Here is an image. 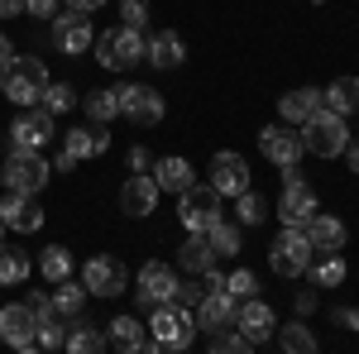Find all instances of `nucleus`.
<instances>
[{"mask_svg": "<svg viewBox=\"0 0 359 354\" xmlns=\"http://www.w3.org/2000/svg\"><path fill=\"white\" fill-rule=\"evenodd\" d=\"M206 240H211V249L221 254V259H235L240 249H245V240H240V225H230L225 216L211 220V230H206Z\"/></svg>", "mask_w": 359, "mask_h": 354, "instance_id": "29", "label": "nucleus"}, {"mask_svg": "<svg viewBox=\"0 0 359 354\" xmlns=\"http://www.w3.org/2000/svg\"><path fill=\"white\" fill-rule=\"evenodd\" d=\"M316 216V191L306 187V182H292V187H283V196H278V220L283 225H302Z\"/></svg>", "mask_w": 359, "mask_h": 354, "instance_id": "19", "label": "nucleus"}, {"mask_svg": "<svg viewBox=\"0 0 359 354\" xmlns=\"http://www.w3.org/2000/svg\"><path fill=\"white\" fill-rule=\"evenodd\" d=\"M62 5H67V10H82V15H91V10H101L106 0H62Z\"/></svg>", "mask_w": 359, "mask_h": 354, "instance_id": "49", "label": "nucleus"}, {"mask_svg": "<svg viewBox=\"0 0 359 354\" xmlns=\"http://www.w3.org/2000/svg\"><path fill=\"white\" fill-rule=\"evenodd\" d=\"M130 168H149V149H130Z\"/></svg>", "mask_w": 359, "mask_h": 354, "instance_id": "51", "label": "nucleus"}, {"mask_svg": "<svg viewBox=\"0 0 359 354\" xmlns=\"http://www.w3.org/2000/svg\"><path fill=\"white\" fill-rule=\"evenodd\" d=\"M235 216H240V225H264V216H269V201L264 196H254V191H240L235 196Z\"/></svg>", "mask_w": 359, "mask_h": 354, "instance_id": "36", "label": "nucleus"}, {"mask_svg": "<svg viewBox=\"0 0 359 354\" xmlns=\"http://www.w3.org/2000/svg\"><path fill=\"white\" fill-rule=\"evenodd\" d=\"M115 91H120V120H130L139 130H154L168 115L163 96H158L154 86H115Z\"/></svg>", "mask_w": 359, "mask_h": 354, "instance_id": "9", "label": "nucleus"}, {"mask_svg": "<svg viewBox=\"0 0 359 354\" xmlns=\"http://www.w3.org/2000/svg\"><path fill=\"white\" fill-rule=\"evenodd\" d=\"M182 57H187V48H182V39L172 34V29H158L154 39H144V62H154V67H182Z\"/></svg>", "mask_w": 359, "mask_h": 354, "instance_id": "22", "label": "nucleus"}, {"mask_svg": "<svg viewBox=\"0 0 359 354\" xmlns=\"http://www.w3.org/2000/svg\"><path fill=\"white\" fill-rule=\"evenodd\" d=\"M311 5H326V0H311Z\"/></svg>", "mask_w": 359, "mask_h": 354, "instance_id": "54", "label": "nucleus"}, {"mask_svg": "<svg viewBox=\"0 0 359 354\" xmlns=\"http://www.w3.org/2000/svg\"><path fill=\"white\" fill-rule=\"evenodd\" d=\"M0 340H5L10 350H20V354L39 350V316L29 311V301H10V306H0Z\"/></svg>", "mask_w": 359, "mask_h": 354, "instance_id": "8", "label": "nucleus"}, {"mask_svg": "<svg viewBox=\"0 0 359 354\" xmlns=\"http://www.w3.org/2000/svg\"><path fill=\"white\" fill-rule=\"evenodd\" d=\"M39 273H43V282H62V278H72V254L62 245H48L39 254Z\"/></svg>", "mask_w": 359, "mask_h": 354, "instance_id": "32", "label": "nucleus"}, {"mask_svg": "<svg viewBox=\"0 0 359 354\" xmlns=\"http://www.w3.org/2000/svg\"><path fill=\"white\" fill-rule=\"evenodd\" d=\"M15 15H25V0H0V20H15Z\"/></svg>", "mask_w": 359, "mask_h": 354, "instance_id": "47", "label": "nucleus"}, {"mask_svg": "<svg viewBox=\"0 0 359 354\" xmlns=\"http://www.w3.org/2000/svg\"><path fill=\"white\" fill-rule=\"evenodd\" d=\"M0 220L20 235H34V230H43V206L34 201V191H10L0 201Z\"/></svg>", "mask_w": 359, "mask_h": 354, "instance_id": "15", "label": "nucleus"}, {"mask_svg": "<svg viewBox=\"0 0 359 354\" xmlns=\"http://www.w3.org/2000/svg\"><path fill=\"white\" fill-rule=\"evenodd\" d=\"M39 106L48 110V115H62V110H72V106H77V86L48 82V86H43V96H39Z\"/></svg>", "mask_w": 359, "mask_h": 354, "instance_id": "35", "label": "nucleus"}, {"mask_svg": "<svg viewBox=\"0 0 359 354\" xmlns=\"http://www.w3.org/2000/svg\"><path fill=\"white\" fill-rule=\"evenodd\" d=\"M29 311H34L39 321H48V316H57V311H53V297H48V292H29Z\"/></svg>", "mask_w": 359, "mask_h": 354, "instance_id": "43", "label": "nucleus"}, {"mask_svg": "<svg viewBox=\"0 0 359 354\" xmlns=\"http://www.w3.org/2000/svg\"><path fill=\"white\" fill-rule=\"evenodd\" d=\"M316 110H321V91H316V86H297V91H287V96L278 101V115H283L287 125H302Z\"/></svg>", "mask_w": 359, "mask_h": 354, "instance_id": "23", "label": "nucleus"}, {"mask_svg": "<svg viewBox=\"0 0 359 354\" xmlns=\"http://www.w3.org/2000/svg\"><path fill=\"white\" fill-rule=\"evenodd\" d=\"M345 144H350L345 115H335V110L321 106L311 120H302V149H306V154H316V158H340Z\"/></svg>", "mask_w": 359, "mask_h": 354, "instance_id": "2", "label": "nucleus"}, {"mask_svg": "<svg viewBox=\"0 0 359 354\" xmlns=\"http://www.w3.org/2000/svg\"><path fill=\"white\" fill-rule=\"evenodd\" d=\"M106 345H111V350H120V354H139L149 340H144V326H139L135 316H115L111 330H106Z\"/></svg>", "mask_w": 359, "mask_h": 354, "instance_id": "27", "label": "nucleus"}, {"mask_svg": "<svg viewBox=\"0 0 359 354\" xmlns=\"http://www.w3.org/2000/svg\"><path fill=\"white\" fill-rule=\"evenodd\" d=\"M0 62H5V67H15V43H10L5 34H0Z\"/></svg>", "mask_w": 359, "mask_h": 354, "instance_id": "50", "label": "nucleus"}, {"mask_svg": "<svg viewBox=\"0 0 359 354\" xmlns=\"http://www.w3.org/2000/svg\"><path fill=\"white\" fill-rule=\"evenodd\" d=\"M206 297V287L201 282H182L177 278V287H172V306H187V311H196V301Z\"/></svg>", "mask_w": 359, "mask_h": 354, "instance_id": "40", "label": "nucleus"}, {"mask_svg": "<svg viewBox=\"0 0 359 354\" xmlns=\"http://www.w3.org/2000/svg\"><path fill=\"white\" fill-rule=\"evenodd\" d=\"M335 321H340V326H350V330H359V306H345V311H335Z\"/></svg>", "mask_w": 359, "mask_h": 354, "instance_id": "46", "label": "nucleus"}, {"mask_svg": "<svg viewBox=\"0 0 359 354\" xmlns=\"http://www.w3.org/2000/svg\"><path fill=\"white\" fill-rule=\"evenodd\" d=\"M278 350H287V354H311V350H316V335L306 330V321H287V326L278 330Z\"/></svg>", "mask_w": 359, "mask_h": 354, "instance_id": "33", "label": "nucleus"}, {"mask_svg": "<svg viewBox=\"0 0 359 354\" xmlns=\"http://www.w3.org/2000/svg\"><path fill=\"white\" fill-rule=\"evenodd\" d=\"M5 77H10V67H5V62H0V82H5Z\"/></svg>", "mask_w": 359, "mask_h": 354, "instance_id": "53", "label": "nucleus"}, {"mask_svg": "<svg viewBox=\"0 0 359 354\" xmlns=\"http://www.w3.org/2000/svg\"><path fill=\"white\" fill-rule=\"evenodd\" d=\"M216 259H221V254L211 249L206 235H187V240L177 245V264L192 273V278H196V273H206V268H216Z\"/></svg>", "mask_w": 359, "mask_h": 354, "instance_id": "25", "label": "nucleus"}, {"mask_svg": "<svg viewBox=\"0 0 359 354\" xmlns=\"http://www.w3.org/2000/svg\"><path fill=\"white\" fill-rule=\"evenodd\" d=\"M154 182H158V191H187L196 177H192V163L172 154V158H158L154 163Z\"/></svg>", "mask_w": 359, "mask_h": 354, "instance_id": "26", "label": "nucleus"}, {"mask_svg": "<svg viewBox=\"0 0 359 354\" xmlns=\"http://www.w3.org/2000/svg\"><path fill=\"white\" fill-rule=\"evenodd\" d=\"M62 340H67L62 335V321H53V316L39 321V350H62Z\"/></svg>", "mask_w": 359, "mask_h": 354, "instance_id": "42", "label": "nucleus"}, {"mask_svg": "<svg viewBox=\"0 0 359 354\" xmlns=\"http://www.w3.org/2000/svg\"><path fill=\"white\" fill-rule=\"evenodd\" d=\"M154 206H158V182L144 177V172H135V177L120 187V211H125V216H154Z\"/></svg>", "mask_w": 359, "mask_h": 354, "instance_id": "20", "label": "nucleus"}, {"mask_svg": "<svg viewBox=\"0 0 359 354\" xmlns=\"http://www.w3.org/2000/svg\"><path fill=\"white\" fill-rule=\"evenodd\" d=\"M96 62L111 67V72H130L135 62H144V34L130 29V25L101 34V39H96Z\"/></svg>", "mask_w": 359, "mask_h": 354, "instance_id": "6", "label": "nucleus"}, {"mask_svg": "<svg viewBox=\"0 0 359 354\" xmlns=\"http://www.w3.org/2000/svg\"><path fill=\"white\" fill-rule=\"evenodd\" d=\"M149 311H154V340H149L144 350H163V354L192 350V340H196V316L187 311V306L158 301V306H149Z\"/></svg>", "mask_w": 359, "mask_h": 354, "instance_id": "1", "label": "nucleus"}, {"mask_svg": "<svg viewBox=\"0 0 359 354\" xmlns=\"http://www.w3.org/2000/svg\"><path fill=\"white\" fill-rule=\"evenodd\" d=\"M259 149H264V158L278 168H292L302 163V130H292V125H269V130H259Z\"/></svg>", "mask_w": 359, "mask_h": 354, "instance_id": "12", "label": "nucleus"}, {"mask_svg": "<svg viewBox=\"0 0 359 354\" xmlns=\"http://www.w3.org/2000/svg\"><path fill=\"white\" fill-rule=\"evenodd\" d=\"M25 15H39V20H53L57 0H25Z\"/></svg>", "mask_w": 359, "mask_h": 354, "instance_id": "44", "label": "nucleus"}, {"mask_svg": "<svg viewBox=\"0 0 359 354\" xmlns=\"http://www.w3.org/2000/svg\"><path fill=\"white\" fill-rule=\"evenodd\" d=\"M172 287H177V273L168 268V264H158V259H149L144 268H139L135 278V292L144 306H158V301H172Z\"/></svg>", "mask_w": 359, "mask_h": 354, "instance_id": "14", "label": "nucleus"}, {"mask_svg": "<svg viewBox=\"0 0 359 354\" xmlns=\"http://www.w3.org/2000/svg\"><path fill=\"white\" fill-rule=\"evenodd\" d=\"M306 240H311L316 254H340V249H345V220L316 211V216L306 220Z\"/></svg>", "mask_w": 359, "mask_h": 354, "instance_id": "21", "label": "nucleus"}, {"mask_svg": "<svg viewBox=\"0 0 359 354\" xmlns=\"http://www.w3.org/2000/svg\"><path fill=\"white\" fill-rule=\"evenodd\" d=\"M221 191L211 187V182H206V187H187V191H177V220H182V230H187V235H206V230H211V220L221 216Z\"/></svg>", "mask_w": 359, "mask_h": 354, "instance_id": "5", "label": "nucleus"}, {"mask_svg": "<svg viewBox=\"0 0 359 354\" xmlns=\"http://www.w3.org/2000/svg\"><path fill=\"white\" fill-rule=\"evenodd\" d=\"M53 139V115L43 106H25V115L10 125V149H43Z\"/></svg>", "mask_w": 359, "mask_h": 354, "instance_id": "13", "label": "nucleus"}, {"mask_svg": "<svg viewBox=\"0 0 359 354\" xmlns=\"http://www.w3.org/2000/svg\"><path fill=\"white\" fill-rule=\"evenodd\" d=\"M316 311V292H297V316H311Z\"/></svg>", "mask_w": 359, "mask_h": 354, "instance_id": "48", "label": "nucleus"}, {"mask_svg": "<svg viewBox=\"0 0 359 354\" xmlns=\"http://www.w3.org/2000/svg\"><path fill=\"white\" fill-rule=\"evenodd\" d=\"M211 187L235 201V196L249 187V163L240 158V154H225V149H221V154L211 158Z\"/></svg>", "mask_w": 359, "mask_h": 354, "instance_id": "17", "label": "nucleus"}, {"mask_svg": "<svg viewBox=\"0 0 359 354\" xmlns=\"http://www.w3.org/2000/svg\"><path fill=\"white\" fill-rule=\"evenodd\" d=\"M82 110L91 115V125H106V120L120 115V91H115V86H106V91H86Z\"/></svg>", "mask_w": 359, "mask_h": 354, "instance_id": "30", "label": "nucleus"}, {"mask_svg": "<svg viewBox=\"0 0 359 354\" xmlns=\"http://www.w3.org/2000/svg\"><path fill=\"white\" fill-rule=\"evenodd\" d=\"M86 292L77 278H62V282H53V311L62 316V321H82V311H86Z\"/></svg>", "mask_w": 359, "mask_h": 354, "instance_id": "24", "label": "nucleus"}, {"mask_svg": "<svg viewBox=\"0 0 359 354\" xmlns=\"http://www.w3.org/2000/svg\"><path fill=\"white\" fill-rule=\"evenodd\" d=\"M321 106L335 110V115H350V110H359V77H335V82L321 91Z\"/></svg>", "mask_w": 359, "mask_h": 354, "instance_id": "28", "label": "nucleus"}, {"mask_svg": "<svg viewBox=\"0 0 359 354\" xmlns=\"http://www.w3.org/2000/svg\"><path fill=\"white\" fill-rule=\"evenodd\" d=\"M235 311H240V301L230 297L225 287H206V297L196 301V330H225V326H235Z\"/></svg>", "mask_w": 359, "mask_h": 354, "instance_id": "16", "label": "nucleus"}, {"mask_svg": "<svg viewBox=\"0 0 359 354\" xmlns=\"http://www.w3.org/2000/svg\"><path fill=\"white\" fill-rule=\"evenodd\" d=\"M29 254L25 249H10V245H0V287H15V282H25L29 278Z\"/></svg>", "mask_w": 359, "mask_h": 354, "instance_id": "31", "label": "nucleus"}, {"mask_svg": "<svg viewBox=\"0 0 359 354\" xmlns=\"http://www.w3.org/2000/svg\"><path fill=\"white\" fill-rule=\"evenodd\" d=\"M120 20L130 29H144L149 25V0H120Z\"/></svg>", "mask_w": 359, "mask_h": 354, "instance_id": "41", "label": "nucleus"}, {"mask_svg": "<svg viewBox=\"0 0 359 354\" xmlns=\"http://www.w3.org/2000/svg\"><path fill=\"white\" fill-rule=\"evenodd\" d=\"M53 43H57V53H67V57L86 53V48L96 43V29H91V15H82V10H67V15H53Z\"/></svg>", "mask_w": 359, "mask_h": 354, "instance_id": "11", "label": "nucleus"}, {"mask_svg": "<svg viewBox=\"0 0 359 354\" xmlns=\"http://www.w3.org/2000/svg\"><path fill=\"white\" fill-rule=\"evenodd\" d=\"M82 287L91 297H120V292L130 287V273H125L120 259L96 254V259H86V268H82Z\"/></svg>", "mask_w": 359, "mask_h": 354, "instance_id": "10", "label": "nucleus"}, {"mask_svg": "<svg viewBox=\"0 0 359 354\" xmlns=\"http://www.w3.org/2000/svg\"><path fill=\"white\" fill-rule=\"evenodd\" d=\"M235 326L245 330V340L254 345V350L269 345V335H273V311H269V301L245 297V301H240V311H235Z\"/></svg>", "mask_w": 359, "mask_h": 354, "instance_id": "18", "label": "nucleus"}, {"mask_svg": "<svg viewBox=\"0 0 359 354\" xmlns=\"http://www.w3.org/2000/svg\"><path fill=\"white\" fill-rule=\"evenodd\" d=\"M5 230H10V225H5V220H0V245H5Z\"/></svg>", "mask_w": 359, "mask_h": 354, "instance_id": "52", "label": "nucleus"}, {"mask_svg": "<svg viewBox=\"0 0 359 354\" xmlns=\"http://www.w3.org/2000/svg\"><path fill=\"white\" fill-rule=\"evenodd\" d=\"M254 345L245 340V330L240 326H225V330H216L211 335V354H249Z\"/></svg>", "mask_w": 359, "mask_h": 354, "instance_id": "37", "label": "nucleus"}, {"mask_svg": "<svg viewBox=\"0 0 359 354\" xmlns=\"http://www.w3.org/2000/svg\"><path fill=\"white\" fill-rule=\"evenodd\" d=\"M221 287H225V292H230L235 301H245V297H254V292H259V278H254L249 268H235V273H230V278L221 282Z\"/></svg>", "mask_w": 359, "mask_h": 354, "instance_id": "39", "label": "nucleus"}, {"mask_svg": "<svg viewBox=\"0 0 359 354\" xmlns=\"http://www.w3.org/2000/svg\"><path fill=\"white\" fill-rule=\"evenodd\" d=\"M311 282H316V287H340V282H345V259H340V254H326V264L311 268Z\"/></svg>", "mask_w": 359, "mask_h": 354, "instance_id": "38", "label": "nucleus"}, {"mask_svg": "<svg viewBox=\"0 0 359 354\" xmlns=\"http://www.w3.org/2000/svg\"><path fill=\"white\" fill-rule=\"evenodd\" d=\"M311 254H316V249H311L302 225H283V235L269 245V268H273L278 278H302V273L311 268Z\"/></svg>", "mask_w": 359, "mask_h": 354, "instance_id": "4", "label": "nucleus"}, {"mask_svg": "<svg viewBox=\"0 0 359 354\" xmlns=\"http://www.w3.org/2000/svg\"><path fill=\"white\" fill-rule=\"evenodd\" d=\"M62 350H72V354H101V350H111V345H106V335H101V330H91V326L77 321L72 335L62 340Z\"/></svg>", "mask_w": 359, "mask_h": 354, "instance_id": "34", "label": "nucleus"}, {"mask_svg": "<svg viewBox=\"0 0 359 354\" xmlns=\"http://www.w3.org/2000/svg\"><path fill=\"white\" fill-rule=\"evenodd\" d=\"M48 82H53V77H48V62H43V57H15V67H10V77H5V96H10L15 106H39V96H43Z\"/></svg>", "mask_w": 359, "mask_h": 354, "instance_id": "7", "label": "nucleus"}, {"mask_svg": "<svg viewBox=\"0 0 359 354\" xmlns=\"http://www.w3.org/2000/svg\"><path fill=\"white\" fill-rule=\"evenodd\" d=\"M345 168L359 177V135H350V144H345Z\"/></svg>", "mask_w": 359, "mask_h": 354, "instance_id": "45", "label": "nucleus"}, {"mask_svg": "<svg viewBox=\"0 0 359 354\" xmlns=\"http://www.w3.org/2000/svg\"><path fill=\"white\" fill-rule=\"evenodd\" d=\"M0 177H5L10 191H34L39 196V191L48 187V177H53V163L43 158V149H10Z\"/></svg>", "mask_w": 359, "mask_h": 354, "instance_id": "3", "label": "nucleus"}]
</instances>
